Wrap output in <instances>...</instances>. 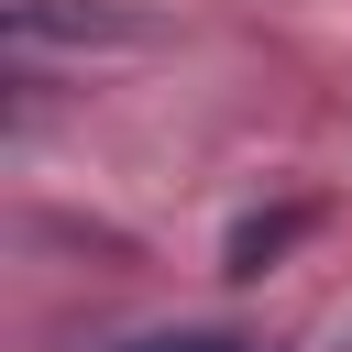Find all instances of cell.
<instances>
[{
  "label": "cell",
  "instance_id": "obj_1",
  "mask_svg": "<svg viewBox=\"0 0 352 352\" xmlns=\"http://www.w3.org/2000/svg\"><path fill=\"white\" fill-rule=\"evenodd\" d=\"M297 220H308V209H275V220H242V231H231V275H264V264H275V253L297 242Z\"/></svg>",
  "mask_w": 352,
  "mask_h": 352
},
{
  "label": "cell",
  "instance_id": "obj_2",
  "mask_svg": "<svg viewBox=\"0 0 352 352\" xmlns=\"http://www.w3.org/2000/svg\"><path fill=\"white\" fill-rule=\"evenodd\" d=\"M121 352H253V341H231V330H143Z\"/></svg>",
  "mask_w": 352,
  "mask_h": 352
}]
</instances>
